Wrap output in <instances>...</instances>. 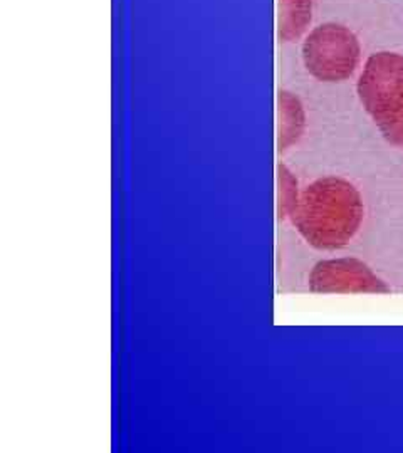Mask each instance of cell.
I'll use <instances>...</instances> for the list:
<instances>
[{
	"label": "cell",
	"instance_id": "cell-1",
	"mask_svg": "<svg viewBox=\"0 0 403 453\" xmlns=\"http://www.w3.org/2000/svg\"><path fill=\"white\" fill-rule=\"evenodd\" d=\"M365 219L355 185L341 177H322L301 187L296 207L284 222L311 249L335 252L348 247Z\"/></svg>",
	"mask_w": 403,
	"mask_h": 453
},
{
	"label": "cell",
	"instance_id": "cell-2",
	"mask_svg": "<svg viewBox=\"0 0 403 453\" xmlns=\"http://www.w3.org/2000/svg\"><path fill=\"white\" fill-rule=\"evenodd\" d=\"M356 93L390 145L403 148V56L375 52L358 78Z\"/></svg>",
	"mask_w": 403,
	"mask_h": 453
},
{
	"label": "cell",
	"instance_id": "cell-3",
	"mask_svg": "<svg viewBox=\"0 0 403 453\" xmlns=\"http://www.w3.org/2000/svg\"><path fill=\"white\" fill-rule=\"evenodd\" d=\"M360 41L337 22L320 24L305 35L301 56L307 73L322 82L350 80L360 63Z\"/></svg>",
	"mask_w": 403,
	"mask_h": 453
},
{
	"label": "cell",
	"instance_id": "cell-4",
	"mask_svg": "<svg viewBox=\"0 0 403 453\" xmlns=\"http://www.w3.org/2000/svg\"><path fill=\"white\" fill-rule=\"evenodd\" d=\"M306 289L314 294H388L387 282L355 257L322 259L306 275Z\"/></svg>",
	"mask_w": 403,
	"mask_h": 453
},
{
	"label": "cell",
	"instance_id": "cell-5",
	"mask_svg": "<svg viewBox=\"0 0 403 453\" xmlns=\"http://www.w3.org/2000/svg\"><path fill=\"white\" fill-rule=\"evenodd\" d=\"M306 131V110L303 101L290 89L277 93V150L288 153Z\"/></svg>",
	"mask_w": 403,
	"mask_h": 453
},
{
	"label": "cell",
	"instance_id": "cell-6",
	"mask_svg": "<svg viewBox=\"0 0 403 453\" xmlns=\"http://www.w3.org/2000/svg\"><path fill=\"white\" fill-rule=\"evenodd\" d=\"M313 19V0H277V37L291 44L299 41Z\"/></svg>",
	"mask_w": 403,
	"mask_h": 453
},
{
	"label": "cell",
	"instance_id": "cell-7",
	"mask_svg": "<svg viewBox=\"0 0 403 453\" xmlns=\"http://www.w3.org/2000/svg\"><path fill=\"white\" fill-rule=\"evenodd\" d=\"M299 180L284 162L277 163V215L284 224L290 219L299 196Z\"/></svg>",
	"mask_w": 403,
	"mask_h": 453
}]
</instances>
